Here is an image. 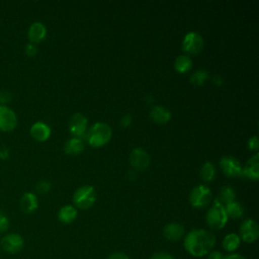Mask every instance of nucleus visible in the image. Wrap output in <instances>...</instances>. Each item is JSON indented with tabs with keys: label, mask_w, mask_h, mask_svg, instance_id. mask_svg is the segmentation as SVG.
<instances>
[{
	"label": "nucleus",
	"mask_w": 259,
	"mask_h": 259,
	"mask_svg": "<svg viewBox=\"0 0 259 259\" xmlns=\"http://www.w3.org/2000/svg\"><path fill=\"white\" fill-rule=\"evenodd\" d=\"M0 246L8 254H16L23 249L24 240L17 233H8L1 238Z\"/></svg>",
	"instance_id": "obj_6"
},
{
	"label": "nucleus",
	"mask_w": 259,
	"mask_h": 259,
	"mask_svg": "<svg viewBox=\"0 0 259 259\" xmlns=\"http://www.w3.org/2000/svg\"><path fill=\"white\" fill-rule=\"evenodd\" d=\"M112 136L111 127L104 122H96L91 125L87 134V141L90 146L97 148L107 144Z\"/></svg>",
	"instance_id": "obj_2"
},
{
	"label": "nucleus",
	"mask_w": 259,
	"mask_h": 259,
	"mask_svg": "<svg viewBox=\"0 0 259 259\" xmlns=\"http://www.w3.org/2000/svg\"><path fill=\"white\" fill-rule=\"evenodd\" d=\"M130 163L136 170L143 171L148 168L150 164V157L144 149L136 148L130 154Z\"/></svg>",
	"instance_id": "obj_12"
},
{
	"label": "nucleus",
	"mask_w": 259,
	"mask_h": 259,
	"mask_svg": "<svg viewBox=\"0 0 259 259\" xmlns=\"http://www.w3.org/2000/svg\"><path fill=\"white\" fill-rule=\"evenodd\" d=\"M151 259H174V257L167 252H157L151 257Z\"/></svg>",
	"instance_id": "obj_32"
},
{
	"label": "nucleus",
	"mask_w": 259,
	"mask_h": 259,
	"mask_svg": "<svg viewBox=\"0 0 259 259\" xmlns=\"http://www.w3.org/2000/svg\"><path fill=\"white\" fill-rule=\"evenodd\" d=\"M88 120L82 113H75L69 120V131L75 138H82L87 132Z\"/></svg>",
	"instance_id": "obj_11"
},
{
	"label": "nucleus",
	"mask_w": 259,
	"mask_h": 259,
	"mask_svg": "<svg viewBox=\"0 0 259 259\" xmlns=\"http://www.w3.org/2000/svg\"><path fill=\"white\" fill-rule=\"evenodd\" d=\"M239 237L246 243H253L259 237V227L256 221L252 219L245 220L239 229Z\"/></svg>",
	"instance_id": "obj_10"
},
{
	"label": "nucleus",
	"mask_w": 259,
	"mask_h": 259,
	"mask_svg": "<svg viewBox=\"0 0 259 259\" xmlns=\"http://www.w3.org/2000/svg\"><path fill=\"white\" fill-rule=\"evenodd\" d=\"M211 190L205 185H197L189 194V202L193 207L202 208L211 200Z\"/></svg>",
	"instance_id": "obj_5"
},
{
	"label": "nucleus",
	"mask_w": 259,
	"mask_h": 259,
	"mask_svg": "<svg viewBox=\"0 0 259 259\" xmlns=\"http://www.w3.org/2000/svg\"><path fill=\"white\" fill-rule=\"evenodd\" d=\"M10 222L8 218L0 211V233H4L9 229Z\"/></svg>",
	"instance_id": "obj_29"
},
{
	"label": "nucleus",
	"mask_w": 259,
	"mask_h": 259,
	"mask_svg": "<svg viewBox=\"0 0 259 259\" xmlns=\"http://www.w3.org/2000/svg\"><path fill=\"white\" fill-rule=\"evenodd\" d=\"M84 150V142L81 138H71L64 144V151L68 155H79Z\"/></svg>",
	"instance_id": "obj_19"
},
{
	"label": "nucleus",
	"mask_w": 259,
	"mask_h": 259,
	"mask_svg": "<svg viewBox=\"0 0 259 259\" xmlns=\"http://www.w3.org/2000/svg\"><path fill=\"white\" fill-rule=\"evenodd\" d=\"M30 136L35 141L45 142L51 136V127L44 121H36L30 126Z\"/></svg>",
	"instance_id": "obj_15"
},
{
	"label": "nucleus",
	"mask_w": 259,
	"mask_h": 259,
	"mask_svg": "<svg viewBox=\"0 0 259 259\" xmlns=\"http://www.w3.org/2000/svg\"><path fill=\"white\" fill-rule=\"evenodd\" d=\"M185 250L193 257H202L207 255L215 245L214 235L203 229L191 230L186 234L183 240Z\"/></svg>",
	"instance_id": "obj_1"
},
{
	"label": "nucleus",
	"mask_w": 259,
	"mask_h": 259,
	"mask_svg": "<svg viewBox=\"0 0 259 259\" xmlns=\"http://www.w3.org/2000/svg\"><path fill=\"white\" fill-rule=\"evenodd\" d=\"M20 209L24 213H32L38 207V199L37 196L32 192H25L22 194L20 201H19Z\"/></svg>",
	"instance_id": "obj_14"
},
{
	"label": "nucleus",
	"mask_w": 259,
	"mask_h": 259,
	"mask_svg": "<svg viewBox=\"0 0 259 259\" xmlns=\"http://www.w3.org/2000/svg\"><path fill=\"white\" fill-rule=\"evenodd\" d=\"M243 176L252 180H257L259 178V155L258 154H255L253 157H251L247 161V163L243 168Z\"/></svg>",
	"instance_id": "obj_16"
},
{
	"label": "nucleus",
	"mask_w": 259,
	"mask_h": 259,
	"mask_svg": "<svg viewBox=\"0 0 259 259\" xmlns=\"http://www.w3.org/2000/svg\"><path fill=\"white\" fill-rule=\"evenodd\" d=\"M24 52H25V54H26L28 57H33V56L37 53L36 45L31 44V42H28V44L25 45V47H24Z\"/></svg>",
	"instance_id": "obj_30"
},
{
	"label": "nucleus",
	"mask_w": 259,
	"mask_h": 259,
	"mask_svg": "<svg viewBox=\"0 0 259 259\" xmlns=\"http://www.w3.org/2000/svg\"><path fill=\"white\" fill-rule=\"evenodd\" d=\"M240 244H241V239H240L239 235H237L235 233H230L227 236H225V238L223 239V242H222L223 248L229 252H234L235 250H237L239 248Z\"/></svg>",
	"instance_id": "obj_21"
},
{
	"label": "nucleus",
	"mask_w": 259,
	"mask_h": 259,
	"mask_svg": "<svg viewBox=\"0 0 259 259\" xmlns=\"http://www.w3.org/2000/svg\"><path fill=\"white\" fill-rule=\"evenodd\" d=\"M35 189L39 194H45L47 192L50 191L51 189V183L46 181V180H40L36 183L35 185Z\"/></svg>",
	"instance_id": "obj_27"
},
{
	"label": "nucleus",
	"mask_w": 259,
	"mask_h": 259,
	"mask_svg": "<svg viewBox=\"0 0 259 259\" xmlns=\"http://www.w3.org/2000/svg\"><path fill=\"white\" fill-rule=\"evenodd\" d=\"M248 148L250 150H258L259 148V142H258V138L257 136H254L252 138L249 139L248 141Z\"/></svg>",
	"instance_id": "obj_31"
},
{
	"label": "nucleus",
	"mask_w": 259,
	"mask_h": 259,
	"mask_svg": "<svg viewBox=\"0 0 259 259\" xmlns=\"http://www.w3.org/2000/svg\"><path fill=\"white\" fill-rule=\"evenodd\" d=\"M205 221L207 226L213 230H221L226 226L228 217L225 210V206L218 199L214 200L210 208L207 210Z\"/></svg>",
	"instance_id": "obj_3"
},
{
	"label": "nucleus",
	"mask_w": 259,
	"mask_h": 259,
	"mask_svg": "<svg viewBox=\"0 0 259 259\" xmlns=\"http://www.w3.org/2000/svg\"><path fill=\"white\" fill-rule=\"evenodd\" d=\"M12 100V94L7 89L0 90V105H7Z\"/></svg>",
	"instance_id": "obj_28"
},
{
	"label": "nucleus",
	"mask_w": 259,
	"mask_h": 259,
	"mask_svg": "<svg viewBox=\"0 0 259 259\" xmlns=\"http://www.w3.org/2000/svg\"><path fill=\"white\" fill-rule=\"evenodd\" d=\"M220 167L223 173L231 178L243 176V167L240 161L231 156H225L220 161Z\"/></svg>",
	"instance_id": "obj_9"
},
{
	"label": "nucleus",
	"mask_w": 259,
	"mask_h": 259,
	"mask_svg": "<svg viewBox=\"0 0 259 259\" xmlns=\"http://www.w3.org/2000/svg\"><path fill=\"white\" fill-rule=\"evenodd\" d=\"M204 46L203 37L198 33L194 31L188 32L183 40H182V50L186 54L189 55H197L199 54Z\"/></svg>",
	"instance_id": "obj_7"
},
{
	"label": "nucleus",
	"mask_w": 259,
	"mask_h": 259,
	"mask_svg": "<svg viewBox=\"0 0 259 259\" xmlns=\"http://www.w3.org/2000/svg\"><path fill=\"white\" fill-rule=\"evenodd\" d=\"M107 259H130V258L123 252H114V253L110 254Z\"/></svg>",
	"instance_id": "obj_33"
},
{
	"label": "nucleus",
	"mask_w": 259,
	"mask_h": 259,
	"mask_svg": "<svg viewBox=\"0 0 259 259\" xmlns=\"http://www.w3.org/2000/svg\"><path fill=\"white\" fill-rule=\"evenodd\" d=\"M77 217V209L73 205H64L59 209L58 219L63 224H71Z\"/></svg>",
	"instance_id": "obj_20"
},
{
	"label": "nucleus",
	"mask_w": 259,
	"mask_h": 259,
	"mask_svg": "<svg viewBox=\"0 0 259 259\" xmlns=\"http://www.w3.org/2000/svg\"><path fill=\"white\" fill-rule=\"evenodd\" d=\"M225 210L228 219H239L244 214V207L238 201H233L227 205H225Z\"/></svg>",
	"instance_id": "obj_23"
},
{
	"label": "nucleus",
	"mask_w": 259,
	"mask_h": 259,
	"mask_svg": "<svg viewBox=\"0 0 259 259\" xmlns=\"http://www.w3.org/2000/svg\"><path fill=\"white\" fill-rule=\"evenodd\" d=\"M18 118L15 111L8 105H0V131L9 133L15 130Z\"/></svg>",
	"instance_id": "obj_8"
},
{
	"label": "nucleus",
	"mask_w": 259,
	"mask_h": 259,
	"mask_svg": "<svg viewBox=\"0 0 259 259\" xmlns=\"http://www.w3.org/2000/svg\"><path fill=\"white\" fill-rule=\"evenodd\" d=\"M132 122V117L130 115H124L121 119H120V124L123 126V127H126L131 124Z\"/></svg>",
	"instance_id": "obj_36"
},
{
	"label": "nucleus",
	"mask_w": 259,
	"mask_h": 259,
	"mask_svg": "<svg viewBox=\"0 0 259 259\" xmlns=\"http://www.w3.org/2000/svg\"><path fill=\"white\" fill-rule=\"evenodd\" d=\"M225 259H246V258L243 257V256L240 255V254L232 253V254H229V255L225 256Z\"/></svg>",
	"instance_id": "obj_37"
},
{
	"label": "nucleus",
	"mask_w": 259,
	"mask_h": 259,
	"mask_svg": "<svg viewBox=\"0 0 259 259\" xmlns=\"http://www.w3.org/2000/svg\"><path fill=\"white\" fill-rule=\"evenodd\" d=\"M10 154H9V150L7 147L2 146L0 147V159L1 160H7L9 158Z\"/></svg>",
	"instance_id": "obj_35"
},
{
	"label": "nucleus",
	"mask_w": 259,
	"mask_h": 259,
	"mask_svg": "<svg viewBox=\"0 0 259 259\" xmlns=\"http://www.w3.org/2000/svg\"><path fill=\"white\" fill-rule=\"evenodd\" d=\"M224 206L235 201L236 199V191L233 187L229 185H225L221 188L220 196L217 198Z\"/></svg>",
	"instance_id": "obj_22"
},
{
	"label": "nucleus",
	"mask_w": 259,
	"mask_h": 259,
	"mask_svg": "<svg viewBox=\"0 0 259 259\" xmlns=\"http://www.w3.org/2000/svg\"><path fill=\"white\" fill-rule=\"evenodd\" d=\"M207 259H225V256L220 251H210L207 254Z\"/></svg>",
	"instance_id": "obj_34"
},
{
	"label": "nucleus",
	"mask_w": 259,
	"mask_h": 259,
	"mask_svg": "<svg viewBox=\"0 0 259 259\" xmlns=\"http://www.w3.org/2000/svg\"><path fill=\"white\" fill-rule=\"evenodd\" d=\"M184 228L178 223H170L165 226L163 230L164 237L169 241H178L184 236Z\"/></svg>",
	"instance_id": "obj_17"
},
{
	"label": "nucleus",
	"mask_w": 259,
	"mask_h": 259,
	"mask_svg": "<svg viewBox=\"0 0 259 259\" xmlns=\"http://www.w3.org/2000/svg\"><path fill=\"white\" fill-rule=\"evenodd\" d=\"M213 81H214L215 84H222V79H221V77L215 76V77L213 78Z\"/></svg>",
	"instance_id": "obj_38"
},
{
	"label": "nucleus",
	"mask_w": 259,
	"mask_h": 259,
	"mask_svg": "<svg viewBox=\"0 0 259 259\" xmlns=\"http://www.w3.org/2000/svg\"><path fill=\"white\" fill-rule=\"evenodd\" d=\"M46 35H47V27L40 21L33 22L27 30V37L29 42L34 45L42 41Z\"/></svg>",
	"instance_id": "obj_13"
},
{
	"label": "nucleus",
	"mask_w": 259,
	"mask_h": 259,
	"mask_svg": "<svg viewBox=\"0 0 259 259\" xmlns=\"http://www.w3.org/2000/svg\"><path fill=\"white\" fill-rule=\"evenodd\" d=\"M214 176H215V168L213 164L210 162H205L200 169V177L202 178L203 181L209 182L213 180Z\"/></svg>",
	"instance_id": "obj_25"
},
{
	"label": "nucleus",
	"mask_w": 259,
	"mask_h": 259,
	"mask_svg": "<svg viewBox=\"0 0 259 259\" xmlns=\"http://www.w3.org/2000/svg\"><path fill=\"white\" fill-rule=\"evenodd\" d=\"M150 118L156 123H166L171 119V112L163 106L155 105L150 110Z\"/></svg>",
	"instance_id": "obj_18"
},
{
	"label": "nucleus",
	"mask_w": 259,
	"mask_h": 259,
	"mask_svg": "<svg viewBox=\"0 0 259 259\" xmlns=\"http://www.w3.org/2000/svg\"><path fill=\"white\" fill-rule=\"evenodd\" d=\"M174 68L178 73H186L192 68V61L188 56H179L175 60Z\"/></svg>",
	"instance_id": "obj_24"
},
{
	"label": "nucleus",
	"mask_w": 259,
	"mask_h": 259,
	"mask_svg": "<svg viewBox=\"0 0 259 259\" xmlns=\"http://www.w3.org/2000/svg\"><path fill=\"white\" fill-rule=\"evenodd\" d=\"M96 200V192L94 187L84 185L79 187L73 194V202L80 209L90 208Z\"/></svg>",
	"instance_id": "obj_4"
},
{
	"label": "nucleus",
	"mask_w": 259,
	"mask_h": 259,
	"mask_svg": "<svg viewBox=\"0 0 259 259\" xmlns=\"http://www.w3.org/2000/svg\"><path fill=\"white\" fill-rule=\"evenodd\" d=\"M208 78V73L205 70H197L190 76V82L195 85H202Z\"/></svg>",
	"instance_id": "obj_26"
}]
</instances>
